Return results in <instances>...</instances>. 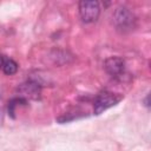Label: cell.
I'll return each mask as SVG.
<instances>
[{
  "instance_id": "obj_7",
  "label": "cell",
  "mask_w": 151,
  "mask_h": 151,
  "mask_svg": "<svg viewBox=\"0 0 151 151\" xmlns=\"http://www.w3.org/2000/svg\"><path fill=\"white\" fill-rule=\"evenodd\" d=\"M25 104H27V100H25L24 98L15 97V98L11 99V100L8 101V105H7L8 114H9L12 118H14V117H15L14 113H15V109H17V106H18V105H25Z\"/></svg>"
},
{
  "instance_id": "obj_5",
  "label": "cell",
  "mask_w": 151,
  "mask_h": 151,
  "mask_svg": "<svg viewBox=\"0 0 151 151\" xmlns=\"http://www.w3.org/2000/svg\"><path fill=\"white\" fill-rule=\"evenodd\" d=\"M104 68L111 77L118 78L125 72V61L120 57H110L105 60Z\"/></svg>"
},
{
  "instance_id": "obj_9",
  "label": "cell",
  "mask_w": 151,
  "mask_h": 151,
  "mask_svg": "<svg viewBox=\"0 0 151 151\" xmlns=\"http://www.w3.org/2000/svg\"><path fill=\"white\" fill-rule=\"evenodd\" d=\"M4 57L2 55H0V68H2V64H4Z\"/></svg>"
},
{
  "instance_id": "obj_8",
  "label": "cell",
  "mask_w": 151,
  "mask_h": 151,
  "mask_svg": "<svg viewBox=\"0 0 151 151\" xmlns=\"http://www.w3.org/2000/svg\"><path fill=\"white\" fill-rule=\"evenodd\" d=\"M2 113H4V105H2V99L0 98V122H2Z\"/></svg>"
},
{
  "instance_id": "obj_2",
  "label": "cell",
  "mask_w": 151,
  "mask_h": 151,
  "mask_svg": "<svg viewBox=\"0 0 151 151\" xmlns=\"http://www.w3.org/2000/svg\"><path fill=\"white\" fill-rule=\"evenodd\" d=\"M122 99H123L122 96H118V94H116L113 92L101 91L94 98V103H93V112H94V114L103 113L107 109L117 105Z\"/></svg>"
},
{
  "instance_id": "obj_4",
  "label": "cell",
  "mask_w": 151,
  "mask_h": 151,
  "mask_svg": "<svg viewBox=\"0 0 151 151\" xmlns=\"http://www.w3.org/2000/svg\"><path fill=\"white\" fill-rule=\"evenodd\" d=\"M18 97L25 100H38L41 94V85L34 80H27L17 88Z\"/></svg>"
},
{
  "instance_id": "obj_1",
  "label": "cell",
  "mask_w": 151,
  "mask_h": 151,
  "mask_svg": "<svg viewBox=\"0 0 151 151\" xmlns=\"http://www.w3.org/2000/svg\"><path fill=\"white\" fill-rule=\"evenodd\" d=\"M112 20L118 31L126 33L132 31L137 25V19L133 12L126 6H119L112 14Z\"/></svg>"
},
{
  "instance_id": "obj_6",
  "label": "cell",
  "mask_w": 151,
  "mask_h": 151,
  "mask_svg": "<svg viewBox=\"0 0 151 151\" xmlns=\"http://www.w3.org/2000/svg\"><path fill=\"white\" fill-rule=\"evenodd\" d=\"M18 67H19V65H18L17 61H14V60L11 59V58H5V59H4V64H2V68H1V70L4 71L5 74H7V76H12V74L17 73Z\"/></svg>"
},
{
  "instance_id": "obj_3",
  "label": "cell",
  "mask_w": 151,
  "mask_h": 151,
  "mask_svg": "<svg viewBox=\"0 0 151 151\" xmlns=\"http://www.w3.org/2000/svg\"><path fill=\"white\" fill-rule=\"evenodd\" d=\"M100 14V4L96 0H83L79 2V15L85 24L94 22Z\"/></svg>"
}]
</instances>
